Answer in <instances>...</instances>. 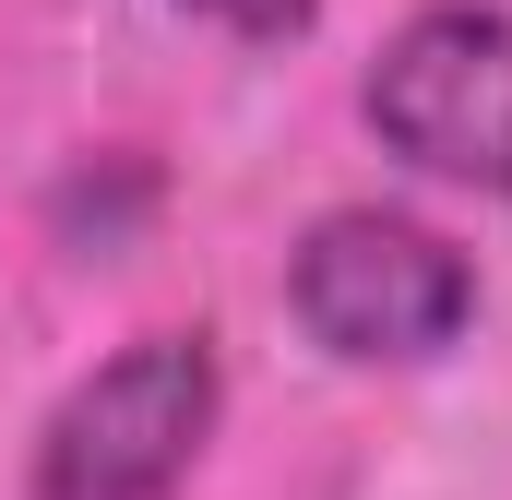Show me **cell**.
Instances as JSON below:
<instances>
[{"instance_id": "obj_2", "label": "cell", "mask_w": 512, "mask_h": 500, "mask_svg": "<svg viewBox=\"0 0 512 500\" xmlns=\"http://www.w3.org/2000/svg\"><path fill=\"white\" fill-rule=\"evenodd\" d=\"M227 417L215 334H131L36 429V500H167Z\"/></svg>"}, {"instance_id": "obj_1", "label": "cell", "mask_w": 512, "mask_h": 500, "mask_svg": "<svg viewBox=\"0 0 512 500\" xmlns=\"http://www.w3.org/2000/svg\"><path fill=\"white\" fill-rule=\"evenodd\" d=\"M286 310L346 370H429L477 322V262L441 239V227H417V215L334 203L310 239L286 250Z\"/></svg>"}, {"instance_id": "obj_4", "label": "cell", "mask_w": 512, "mask_h": 500, "mask_svg": "<svg viewBox=\"0 0 512 500\" xmlns=\"http://www.w3.org/2000/svg\"><path fill=\"white\" fill-rule=\"evenodd\" d=\"M48 215H60V239L120 250L131 227L155 215V167H143V155H96V167H72V179H60V203H48Z\"/></svg>"}, {"instance_id": "obj_3", "label": "cell", "mask_w": 512, "mask_h": 500, "mask_svg": "<svg viewBox=\"0 0 512 500\" xmlns=\"http://www.w3.org/2000/svg\"><path fill=\"white\" fill-rule=\"evenodd\" d=\"M358 120L417 179L512 191V12H489V0L405 12L370 60V84H358Z\"/></svg>"}, {"instance_id": "obj_5", "label": "cell", "mask_w": 512, "mask_h": 500, "mask_svg": "<svg viewBox=\"0 0 512 500\" xmlns=\"http://www.w3.org/2000/svg\"><path fill=\"white\" fill-rule=\"evenodd\" d=\"M179 12H203V24H227V36L274 48V36H310V12H322V0H179Z\"/></svg>"}]
</instances>
